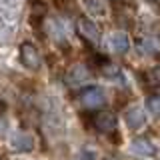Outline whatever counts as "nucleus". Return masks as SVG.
<instances>
[{
  "label": "nucleus",
  "instance_id": "obj_9",
  "mask_svg": "<svg viewBox=\"0 0 160 160\" xmlns=\"http://www.w3.org/2000/svg\"><path fill=\"white\" fill-rule=\"evenodd\" d=\"M78 26H80V32L86 36L90 42H98L100 40V32H98V28H96V24L92 22V20H88V18H82L78 22Z\"/></svg>",
  "mask_w": 160,
  "mask_h": 160
},
{
  "label": "nucleus",
  "instance_id": "obj_1",
  "mask_svg": "<svg viewBox=\"0 0 160 160\" xmlns=\"http://www.w3.org/2000/svg\"><path fill=\"white\" fill-rule=\"evenodd\" d=\"M20 60H22V64L26 68H30V70H38L40 64H42L38 48L34 46V44H30V42L20 44Z\"/></svg>",
  "mask_w": 160,
  "mask_h": 160
},
{
  "label": "nucleus",
  "instance_id": "obj_6",
  "mask_svg": "<svg viewBox=\"0 0 160 160\" xmlns=\"http://www.w3.org/2000/svg\"><path fill=\"white\" fill-rule=\"evenodd\" d=\"M10 144H12V148L16 152H30L34 148V138L28 132H14Z\"/></svg>",
  "mask_w": 160,
  "mask_h": 160
},
{
  "label": "nucleus",
  "instance_id": "obj_2",
  "mask_svg": "<svg viewBox=\"0 0 160 160\" xmlns=\"http://www.w3.org/2000/svg\"><path fill=\"white\" fill-rule=\"evenodd\" d=\"M104 100H106V96H104V92L96 86H90V88H84L82 94H80V102L84 104L86 108H98L104 104Z\"/></svg>",
  "mask_w": 160,
  "mask_h": 160
},
{
  "label": "nucleus",
  "instance_id": "obj_10",
  "mask_svg": "<svg viewBox=\"0 0 160 160\" xmlns=\"http://www.w3.org/2000/svg\"><path fill=\"white\" fill-rule=\"evenodd\" d=\"M84 6L92 16H104V12H106L102 0H84Z\"/></svg>",
  "mask_w": 160,
  "mask_h": 160
},
{
  "label": "nucleus",
  "instance_id": "obj_7",
  "mask_svg": "<svg viewBox=\"0 0 160 160\" xmlns=\"http://www.w3.org/2000/svg\"><path fill=\"white\" fill-rule=\"evenodd\" d=\"M130 42H128V36L124 32H112L108 36V48L116 54H124L128 50Z\"/></svg>",
  "mask_w": 160,
  "mask_h": 160
},
{
  "label": "nucleus",
  "instance_id": "obj_5",
  "mask_svg": "<svg viewBox=\"0 0 160 160\" xmlns=\"http://www.w3.org/2000/svg\"><path fill=\"white\" fill-rule=\"evenodd\" d=\"M130 152H132L134 156H140V158H152L154 154H156V148H154L148 140L136 138V140L130 142Z\"/></svg>",
  "mask_w": 160,
  "mask_h": 160
},
{
  "label": "nucleus",
  "instance_id": "obj_4",
  "mask_svg": "<svg viewBox=\"0 0 160 160\" xmlns=\"http://www.w3.org/2000/svg\"><path fill=\"white\" fill-rule=\"evenodd\" d=\"M94 126H96L100 132L104 134H110L116 130V116H114L112 112H98L96 116H94Z\"/></svg>",
  "mask_w": 160,
  "mask_h": 160
},
{
  "label": "nucleus",
  "instance_id": "obj_11",
  "mask_svg": "<svg viewBox=\"0 0 160 160\" xmlns=\"http://www.w3.org/2000/svg\"><path fill=\"white\" fill-rule=\"evenodd\" d=\"M146 106H148V110H150L152 114L160 116V96H152V98H148Z\"/></svg>",
  "mask_w": 160,
  "mask_h": 160
},
{
  "label": "nucleus",
  "instance_id": "obj_8",
  "mask_svg": "<svg viewBox=\"0 0 160 160\" xmlns=\"http://www.w3.org/2000/svg\"><path fill=\"white\" fill-rule=\"evenodd\" d=\"M86 80H88V70H86V66H82V64L72 66L70 72L66 74V82L70 86H80V84H84Z\"/></svg>",
  "mask_w": 160,
  "mask_h": 160
},
{
  "label": "nucleus",
  "instance_id": "obj_3",
  "mask_svg": "<svg viewBox=\"0 0 160 160\" xmlns=\"http://www.w3.org/2000/svg\"><path fill=\"white\" fill-rule=\"evenodd\" d=\"M124 120H126V126L130 130H140L144 124H146V112H144V108H140V106H132V108L126 110Z\"/></svg>",
  "mask_w": 160,
  "mask_h": 160
}]
</instances>
